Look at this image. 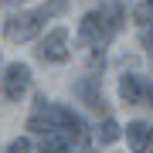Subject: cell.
I'll return each instance as SVG.
<instances>
[{
	"mask_svg": "<svg viewBox=\"0 0 153 153\" xmlns=\"http://www.w3.org/2000/svg\"><path fill=\"white\" fill-rule=\"evenodd\" d=\"M119 136H123V126L116 123L112 116H105V119L99 123V129H95V140L102 143V146H109V143H116V140H119Z\"/></svg>",
	"mask_w": 153,
	"mask_h": 153,
	"instance_id": "9",
	"label": "cell"
},
{
	"mask_svg": "<svg viewBox=\"0 0 153 153\" xmlns=\"http://www.w3.org/2000/svg\"><path fill=\"white\" fill-rule=\"evenodd\" d=\"M119 99L126 105H140L146 102V78L143 75H133V71H126L119 78Z\"/></svg>",
	"mask_w": 153,
	"mask_h": 153,
	"instance_id": "6",
	"label": "cell"
},
{
	"mask_svg": "<svg viewBox=\"0 0 153 153\" xmlns=\"http://www.w3.org/2000/svg\"><path fill=\"white\" fill-rule=\"evenodd\" d=\"M71 133L68 129H61V126H55V129H48V133H41V153H68L71 150Z\"/></svg>",
	"mask_w": 153,
	"mask_h": 153,
	"instance_id": "7",
	"label": "cell"
},
{
	"mask_svg": "<svg viewBox=\"0 0 153 153\" xmlns=\"http://www.w3.org/2000/svg\"><path fill=\"white\" fill-rule=\"evenodd\" d=\"M150 143H153V129H150Z\"/></svg>",
	"mask_w": 153,
	"mask_h": 153,
	"instance_id": "14",
	"label": "cell"
},
{
	"mask_svg": "<svg viewBox=\"0 0 153 153\" xmlns=\"http://www.w3.org/2000/svg\"><path fill=\"white\" fill-rule=\"evenodd\" d=\"M75 95L82 99L92 112H105V99H102V75H95V71H88L85 78H78L75 82Z\"/></svg>",
	"mask_w": 153,
	"mask_h": 153,
	"instance_id": "4",
	"label": "cell"
},
{
	"mask_svg": "<svg viewBox=\"0 0 153 153\" xmlns=\"http://www.w3.org/2000/svg\"><path fill=\"white\" fill-rule=\"evenodd\" d=\"M27 88H31V68H27V65L14 61V65L4 68V95L10 99V102H17Z\"/></svg>",
	"mask_w": 153,
	"mask_h": 153,
	"instance_id": "5",
	"label": "cell"
},
{
	"mask_svg": "<svg viewBox=\"0 0 153 153\" xmlns=\"http://www.w3.org/2000/svg\"><path fill=\"white\" fill-rule=\"evenodd\" d=\"M126 140H129V150L133 153H143V150H146V143H150V126L146 123H129V126H126Z\"/></svg>",
	"mask_w": 153,
	"mask_h": 153,
	"instance_id": "8",
	"label": "cell"
},
{
	"mask_svg": "<svg viewBox=\"0 0 153 153\" xmlns=\"http://www.w3.org/2000/svg\"><path fill=\"white\" fill-rule=\"evenodd\" d=\"M133 21L143 24V27H150L153 24V0H146V4H140L136 10H133Z\"/></svg>",
	"mask_w": 153,
	"mask_h": 153,
	"instance_id": "11",
	"label": "cell"
},
{
	"mask_svg": "<svg viewBox=\"0 0 153 153\" xmlns=\"http://www.w3.org/2000/svg\"><path fill=\"white\" fill-rule=\"evenodd\" d=\"M41 17H38V10H21V14H14L10 21L4 24V38L7 41H34L38 38V31H41Z\"/></svg>",
	"mask_w": 153,
	"mask_h": 153,
	"instance_id": "2",
	"label": "cell"
},
{
	"mask_svg": "<svg viewBox=\"0 0 153 153\" xmlns=\"http://www.w3.org/2000/svg\"><path fill=\"white\" fill-rule=\"evenodd\" d=\"M65 10H68V0H48V4L38 7V17H41V21H51V17H58Z\"/></svg>",
	"mask_w": 153,
	"mask_h": 153,
	"instance_id": "10",
	"label": "cell"
},
{
	"mask_svg": "<svg viewBox=\"0 0 153 153\" xmlns=\"http://www.w3.org/2000/svg\"><path fill=\"white\" fill-rule=\"evenodd\" d=\"M126 21L123 7L116 4V0H109L105 7H95V10H88L82 17V24H78V38H82L85 44H92V48H105L116 34H119Z\"/></svg>",
	"mask_w": 153,
	"mask_h": 153,
	"instance_id": "1",
	"label": "cell"
},
{
	"mask_svg": "<svg viewBox=\"0 0 153 153\" xmlns=\"http://www.w3.org/2000/svg\"><path fill=\"white\" fill-rule=\"evenodd\" d=\"M143 153H153V150H143Z\"/></svg>",
	"mask_w": 153,
	"mask_h": 153,
	"instance_id": "15",
	"label": "cell"
},
{
	"mask_svg": "<svg viewBox=\"0 0 153 153\" xmlns=\"http://www.w3.org/2000/svg\"><path fill=\"white\" fill-rule=\"evenodd\" d=\"M140 44H143L146 51H153V24H150V27H143V34H140Z\"/></svg>",
	"mask_w": 153,
	"mask_h": 153,
	"instance_id": "13",
	"label": "cell"
},
{
	"mask_svg": "<svg viewBox=\"0 0 153 153\" xmlns=\"http://www.w3.org/2000/svg\"><path fill=\"white\" fill-rule=\"evenodd\" d=\"M68 55H71V48H68V31L65 27L48 31L41 38V44H38V58L41 61H55V65H61V61H68Z\"/></svg>",
	"mask_w": 153,
	"mask_h": 153,
	"instance_id": "3",
	"label": "cell"
},
{
	"mask_svg": "<svg viewBox=\"0 0 153 153\" xmlns=\"http://www.w3.org/2000/svg\"><path fill=\"white\" fill-rule=\"evenodd\" d=\"M7 153H31V140H24V136L14 140L10 146H7Z\"/></svg>",
	"mask_w": 153,
	"mask_h": 153,
	"instance_id": "12",
	"label": "cell"
}]
</instances>
